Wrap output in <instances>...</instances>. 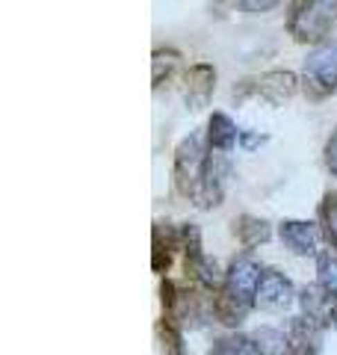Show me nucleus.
Masks as SVG:
<instances>
[{
	"mask_svg": "<svg viewBox=\"0 0 337 355\" xmlns=\"http://www.w3.org/2000/svg\"><path fill=\"white\" fill-rule=\"evenodd\" d=\"M261 263H257L252 254H240L234 258L228 272H225L222 291L216 296V317L222 320L225 326H240L249 311L254 308V296H257V282H261Z\"/></svg>",
	"mask_w": 337,
	"mask_h": 355,
	"instance_id": "obj_1",
	"label": "nucleus"
},
{
	"mask_svg": "<svg viewBox=\"0 0 337 355\" xmlns=\"http://www.w3.org/2000/svg\"><path fill=\"white\" fill-rule=\"evenodd\" d=\"M290 36L302 44H322L337 30V0H296L287 18Z\"/></svg>",
	"mask_w": 337,
	"mask_h": 355,
	"instance_id": "obj_2",
	"label": "nucleus"
},
{
	"mask_svg": "<svg viewBox=\"0 0 337 355\" xmlns=\"http://www.w3.org/2000/svg\"><path fill=\"white\" fill-rule=\"evenodd\" d=\"M302 89L313 101L337 92V42H322L313 48L302 69Z\"/></svg>",
	"mask_w": 337,
	"mask_h": 355,
	"instance_id": "obj_3",
	"label": "nucleus"
},
{
	"mask_svg": "<svg viewBox=\"0 0 337 355\" xmlns=\"http://www.w3.org/2000/svg\"><path fill=\"white\" fill-rule=\"evenodd\" d=\"M207 151L201 146V137H187L175 154V187L187 198H196L201 190V178H205Z\"/></svg>",
	"mask_w": 337,
	"mask_h": 355,
	"instance_id": "obj_4",
	"label": "nucleus"
},
{
	"mask_svg": "<svg viewBox=\"0 0 337 355\" xmlns=\"http://www.w3.org/2000/svg\"><path fill=\"white\" fill-rule=\"evenodd\" d=\"M296 291L290 279L278 270H263L261 282H257V296H254V305L263 308V311H284L293 305Z\"/></svg>",
	"mask_w": 337,
	"mask_h": 355,
	"instance_id": "obj_5",
	"label": "nucleus"
},
{
	"mask_svg": "<svg viewBox=\"0 0 337 355\" xmlns=\"http://www.w3.org/2000/svg\"><path fill=\"white\" fill-rule=\"evenodd\" d=\"M281 243L299 254V258H317L320 254V228L313 222H302V219H284L278 228Z\"/></svg>",
	"mask_w": 337,
	"mask_h": 355,
	"instance_id": "obj_6",
	"label": "nucleus"
},
{
	"mask_svg": "<svg viewBox=\"0 0 337 355\" xmlns=\"http://www.w3.org/2000/svg\"><path fill=\"white\" fill-rule=\"evenodd\" d=\"M225 184H228V160L222 151H210L207 154V166H205V178H201V190L196 196L198 207H216L222 202Z\"/></svg>",
	"mask_w": 337,
	"mask_h": 355,
	"instance_id": "obj_7",
	"label": "nucleus"
},
{
	"mask_svg": "<svg viewBox=\"0 0 337 355\" xmlns=\"http://www.w3.org/2000/svg\"><path fill=\"white\" fill-rule=\"evenodd\" d=\"M187 237V270L193 272V279H198L205 287H219L225 282V275L219 272V266L213 263L205 252H201V243H198V231L196 228H187L184 231Z\"/></svg>",
	"mask_w": 337,
	"mask_h": 355,
	"instance_id": "obj_8",
	"label": "nucleus"
},
{
	"mask_svg": "<svg viewBox=\"0 0 337 355\" xmlns=\"http://www.w3.org/2000/svg\"><path fill=\"white\" fill-rule=\"evenodd\" d=\"M254 89H257V95L269 98L273 104H284L296 92V77L290 74V71H269L263 77H257V86Z\"/></svg>",
	"mask_w": 337,
	"mask_h": 355,
	"instance_id": "obj_9",
	"label": "nucleus"
},
{
	"mask_svg": "<svg viewBox=\"0 0 337 355\" xmlns=\"http://www.w3.org/2000/svg\"><path fill=\"white\" fill-rule=\"evenodd\" d=\"M213 80H216V71L210 65H196L187 74V104L193 110H201L207 104V98L213 92Z\"/></svg>",
	"mask_w": 337,
	"mask_h": 355,
	"instance_id": "obj_10",
	"label": "nucleus"
},
{
	"mask_svg": "<svg viewBox=\"0 0 337 355\" xmlns=\"http://www.w3.org/2000/svg\"><path fill=\"white\" fill-rule=\"evenodd\" d=\"M240 128L225 116V113H213L210 116V130H207V142H210V151H231L234 146L240 142Z\"/></svg>",
	"mask_w": 337,
	"mask_h": 355,
	"instance_id": "obj_11",
	"label": "nucleus"
},
{
	"mask_svg": "<svg viewBox=\"0 0 337 355\" xmlns=\"http://www.w3.org/2000/svg\"><path fill=\"white\" fill-rule=\"evenodd\" d=\"M207 355H263V352H261V347H257L254 338L228 335V338H219L216 343H213Z\"/></svg>",
	"mask_w": 337,
	"mask_h": 355,
	"instance_id": "obj_12",
	"label": "nucleus"
},
{
	"mask_svg": "<svg viewBox=\"0 0 337 355\" xmlns=\"http://www.w3.org/2000/svg\"><path fill=\"white\" fill-rule=\"evenodd\" d=\"M317 284L331 299H337V252H320L317 254Z\"/></svg>",
	"mask_w": 337,
	"mask_h": 355,
	"instance_id": "obj_13",
	"label": "nucleus"
},
{
	"mask_svg": "<svg viewBox=\"0 0 337 355\" xmlns=\"http://www.w3.org/2000/svg\"><path fill=\"white\" fill-rule=\"evenodd\" d=\"M237 234H240V240H243L245 249H254L257 243H266L273 231H269V222H263V219H257V216H243L240 225H237Z\"/></svg>",
	"mask_w": 337,
	"mask_h": 355,
	"instance_id": "obj_14",
	"label": "nucleus"
},
{
	"mask_svg": "<svg viewBox=\"0 0 337 355\" xmlns=\"http://www.w3.org/2000/svg\"><path fill=\"white\" fill-rule=\"evenodd\" d=\"M160 331H163V349H166V355H187L184 352V338H181V331H178L175 320H166V323L160 326Z\"/></svg>",
	"mask_w": 337,
	"mask_h": 355,
	"instance_id": "obj_15",
	"label": "nucleus"
},
{
	"mask_svg": "<svg viewBox=\"0 0 337 355\" xmlns=\"http://www.w3.org/2000/svg\"><path fill=\"white\" fill-rule=\"evenodd\" d=\"M322 225H325V237L337 252V196H329L322 205Z\"/></svg>",
	"mask_w": 337,
	"mask_h": 355,
	"instance_id": "obj_16",
	"label": "nucleus"
},
{
	"mask_svg": "<svg viewBox=\"0 0 337 355\" xmlns=\"http://www.w3.org/2000/svg\"><path fill=\"white\" fill-rule=\"evenodd\" d=\"M325 166H329L331 175L337 178V133L329 139V146H325Z\"/></svg>",
	"mask_w": 337,
	"mask_h": 355,
	"instance_id": "obj_17",
	"label": "nucleus"
},
{
	"mask_svg": "<svg viewBox=\"0 0 337 355\" xmlns=\"http://www.w3.org/2000/svg\"><path fill=\"white\" fill-rule=\"evenodd\" d=\"M278 0H243V9L245 12H266V9H273Z\"/></svg>",
	"mask_w": 337,
	"mask_h": 355,
	"instance_id": "obj_18",
	"label": "nucleus"
},
{
	"mask_svg": "<svg viewBox=\"0 0 337 355\" xmlns=\"http://www.w3.org/2000/svg\"><path fill=\"white\" fill-rule=\"evenodd\" d=\"M243 148H254V146H263L266 142V137H249V133H243Z\"/></svg>",
	"mask_w": 337,
	"mask_h": 355,
	"instance_id": "obj_19",
	"label": "nucleus"
},
{
	"mask_svg": "<svg viewBox=\"0 0 337 355\" xmlns=\"http://www.w3.org/2000/svg\"><path fill=\"white\" fill-rule=\"evenodd\" d=\"M329 326L337 329V299H334V308H331V320H329Z\"/></svg>",
	"mask_w": 337,
	"mask_h": 355,
	"instance_id": "obj_20",
	"label": "nucleus"
}]
</instances>
